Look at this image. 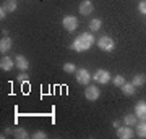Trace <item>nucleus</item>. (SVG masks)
<instances>
[{
  "instance_id": "obj_19",
  "label": "nucleus",
  "mask_w": 146,
  "mask_h": 139,
  "mask_svg": "<svg viewBox=\"0 0 146 139\" xmlns=\"http://www.w3.org/2000/svg\"><path fill=\"white\" fill-rule=\"evenodd\" d=\"M123 121H125L127 126H133V125H136V115L133 113H128L123 117Z\"/></svg>"
},
{
  "instance_id": "obj_5",
  "label": "nucleus",
  "mask_w": 146,
  "mask_h": 139,
  "mask_svg": "<svg viewBox=\"0 0 146 139\" xmlns=\"http://www.w3.org/2000/svg\"><path fill=\"white\" fill-rule=\"evenodd\" d=\"M91 81V73L86 68H80L76 70V82L78 84H88Z\"/></svg>"
},
{
  "instance_id": "obj_8",
  "label": "nucleus",
  "mask_w": 146,
  "mask_h": 139,
  "mask_svg": "<svg viewBox=\"0 0 146 139\" xmlns=\"http://www.w3.org/2000/svg\"><path fill=\"white\" fill-rule=\"evenodd\" d=\"M135 115H136V118L146 120V102H145V100L136 102V105H135Z\"/></svg>"
},
{
  "instance_id": "obj_9",
  "label": "nucleus",
  "mask_w": 146,
  "mask_h": 139,
  "mask_svg": "<svg viewBox=\"0 0 146 139\" xmlns=\"http://www.w3.org/2000/svg\"><path fill=\"white\" fill-rule=\"evenodd\" d=\"M94 10V5H93V2L91 0H83L81 3H80V13L84 16H88L89 13H93Z\"/></svg>"
},
{
  "instance_id": "obj_13",
  "label": "nucleus",
  "mask_w": 146,
  "mask_h": 139,
  "mask_svg": "<svg viewBox=\"0 0 146 139\" xmlns=\"http://www.w3.org/2000/svg\"><path fill=\"white\" fill-rule=\"evenodd\" d=\"M10 49H11V39L3 36L0 39V52H8Z\"/></svg>"
},
{
  "instance_id": "obj_17",
  "label": "nucleus",
  "mask_w": 146,
  "mask_h": 139,
  "mask_svg": "<svg viewBox=\"0 0 146 139\" xmlns=\"http://www.w3.org/2000/svg\"><path fill=\"white\" fill-rule=\"evenodd\" d=\"M3 7L7 8V11H8V13H11V11H15L16 8H18V2H16V0H5Z\"/></svg>"
},
{
  "instance_id": "obj_20",
  "label": "nucleus",
  "mask_w": 146,
  "mask_h": 139,
  "mask_svg": "<svg viewBox=\"0 0 146 139\" xmlns=\"http://www.w3.org/2000/svg\"><path fill=\"white\" fill-rule=\"evenodd\" d=\"M112 82H114V86H117V88H122L125 84V78L122 76V74H117V76H114Z\"/></svg>"
},
{
  "instance_id": "obj_25",
  "label": "nucleus",
  "mask_w": 146,
  "mask_h": 139,
  "mask_svg": "<svg viewBox=\"0 0 146 139\" xmlns=\"http://www.w3.org/2000/svg\"><path fill=\"white\" fill-rule=\"evenodd\" d=\"M7 13H8V11H7V8L2 5V7H0V20H5V18H7Z\"/></svg>"
},
{
  "instance_id": "obj_18",
  "label": "nucleus",
  "mask_w": 146,
  "mask_h": 139,
  "mask_svg": "<svg viewBox=\"0 0 146 139\" xmlns=\"http://www.w3.org/2000/svg\"><path fill=\"white\" fill-rule=\"evenodd\" d=\"M101 26H102V21L99 20V18H94V20H91V23H89V28H91V31H99Z\"/></svg>"
},
{
  "instance_id": "obj_27",
  "label": "nucleus",
  "mask_w": 146,
  "mask_h": 139,
  "mask_svg": "<svg viewBox=\"0 0 146 139\" xmlns=\"http://www.w3.org/2000/svg\"><path fill=\"white\" fill-rule=\"evenodd\" d=\"M13 133H15V131L11 128H5V134H13Z\"/></svg>"
},
{
  "instance_id": "obj_1",
  "label": "nucleus",
  "mask_w": 146,
  "mask_h": 139,
  "mask_svg": "<svg viewBox=\"0 0 146 139\" xmlns=\"http://www.w3.org/2000/svg\"><path fill=\"white\" fill-rule=\"evenodd\" d=\"M94 44V36L91 32H81L75 41L72 42L70 49H73L75 52H86L91 49V45Z\"/></svg>"
},
{
  "instance_id": "obj_22",
  "label": "nucleus",
  "mask_w": 146,
  "mask_h": 139,
  "mask_svg": "<svg viewBox=\"0 0 146 139\" xmlns=\"http://www.w3.org/2000/svg\"><path fill=\"white\" fill-rule=\"evenodd\" d=\"M138 11L143 13V15H146V0H141L140 3H138Z\"/></svg>"
},
{
  "instance_id": "obj_7",
  "label": "nucleus",
  "mask_w": 146,
  "mask_h": 139,
  "mask_svg": "<svg viewBox=\"0 0 146 139\" xmlns=\"http://www.w3.org/2000/svg\"><path fill=\"white\" fill-rule=\"evenodd\" d=\"M117 138L120 139H130L133 138V129H131V126H120V128H117Z\"/></svg>"
},
{
  "instance_id": "obj_3",
  "label": "nucleus",
  "mask_w": 146,
  "mask_h": 139,
  "mask_svg": "<svg viewBox=\"0 0 146 139\" xmlns=\"http://www.w3.org/2000/svg\"><path fill=\"white\" fill-rule=\"evenodd\" d=\"M62 26L67 29L68 32H72L76 29V26H78V18L76 16H73V15H67V16H63V20H62Z\"/></svg>"
},
{
  "instance_id": "obj_26",
  "label": "nucleus",
  "mask_w": 146,
  "mask_h": 139,
  "mask_svg": "<svg viewBox=\"0 0 146 139\" xmlns=\"http://www.w3.org/2000/svg\"><path fill=\"white\" fill-rule=\"evenodd\" d=\"M112 125H114V128H115V129L120 128V121H119V120H114V123H112Z\"/></svg>"
},
{
  "instance_id": "obj_6",
  "label": "nucleus",
  "mask_w": 146,
  "mask_h": 139,
  "mask_svg": "<svg viewBox=\"0 0 146 139\" xmlns=\"http://www.w3.org/2000/svg\"><path fill=\"white\" fill-rule=\"evenodd\" d=\"M101 96V91L96 86H88L86 88V91H84V97L88 99V100H91V102H94V100H98Z\"/></svg>"
},
{
  "instance_id": "obj_10",
  "label": "nucleus",
  "mask_w": 146,
  "mask_h": 139,
  "mask_svg": "<svg viewBox=\"0 0 146 139\" xmlns=\"http://www.w3.org/2000/svg\"><path fill=\"white\" fill-rule=\"evenodd\" d=\"M15 65H16V68H20L21 71H26V70H29V62H28V58L25 57V55H16Z\"/></svg>"
},
{
  "instance_id": "obj_15",
  "label": "nucleus",
  "mask_w": 146,
  "mask_h": 139,
  "mask_svg": "<svg viewBox=\"0 0 146 139\" xmlns=\"http://www.w3.org/2000/svg\"><path fill=\"white\" fill-rule=\"evenodd\" d=\"M136 134H138L140 138H143V139L146 138V120H143L141 123L136 125Z\"/></svg>"
},
{
  "instance_id": "obj_21",
  "label": "nucleus",
  "mask_w": 146,
  "mask_h": 139,
  "mask_svg": "<svg viewBox=\"0 0 146 139\" xmlns=\"http://www.w3.org/2000/svg\"><path fill=\"white\" fill-rule=\"evenodd\" d=\"M63 71L65 73H73V71H76V67H75V65H73V63H65V65H63Z\"/></svg>"
},
{
  "instance_id": "obj_11",
  "label": "nucleus",
  "mask_w": 146,
  "mask_h": 139,
  "mask_svg": "<svg viewBox=\"0 0 146 139\" xmlns=\"http://www.w3.org/2000/svg\"><path fill=\"white\" fill-rule=\"evenodd\" d=\"M13 67H15V60H13V58L3 57L2 60H0V68H2L3 71H10Z\"/></svg>"
},
{
  "instance_id": "obj_16",
  "label": "nucleus",
  "mask_w": 146,
  "mask_h": 139,
  "mask_svg": "<svg viewBox=\"0 0 146 139\" xmlns=\"http://www.w3.org/2000/svg\"><path fill=\"white\" fill-rule=\"evenodd\" d=\"M13 136H15L16 139H28V138H29V134H28V131H26L25 128H21V126H20V128H16V129H15V133H13Z\"/></svg>"
},
{
  "instance_id": "obj_23",
  "label": "nucleus",
  "mask_w": 146,
  "mask_h": 139,
  "mask_svg": "<svg viewBox=\"0 0 146 139\" xmlns=\"http://www.w3.org/2000/svg\"><path fill=\"white\" fill-rule=\"evenodd\" d=\"M33 138H34V139H46L47 134L44 133V131H36V133L33 134Z\"/></svg>"
},
{
  "instance_id": "obj_4",
  "label": "nucleus",
  "mask_w": 146,
  "mask_h": 139,
  "mask_svg": "<svg viewBox=\"0 0 146 139\" xmlns=\"http://www.w3.org/2000/svg\"><path fill=\"white\" fill-rule=\"evenodd\" d=\"M94 81L99 82V84H107V82L110 81V73L107 71V70H96V73H94Z\"/></svg>"
},
{
  "instance_id": "obj_24",
  "label": "nucleus",
  "mask_w": 146,
  "mask_h": 139,
  "mask_svg": "<svg viewBox=\"0 0 146 139\" xmlns=\"http://www.w3.org/2000/svg\"><path fill=\"white\" fill-rule=\"evenodd\" d=\"M18 81H20V82H26V81H28V74H26V71H23L21 74H18Z\"/></svg>"
},
{
  "instance_id": "obj_2",
  "label": "nucleus",
  "mask_w": 146,
  "mask_h": 139,
  "mask_svg": "<svg viewBox=\"0 0 146 139\" xmlns=\"http://www.w3.org/2000/svg\"><path fill=\"white\" fill-rule=\"evenodd\" d=\"M98 47H99L101 50H104V52H112L115 49V42L112 37L109 36H102L98 39Z\"/></svg>"
},
{
  "instance_id": "obj_14",
  "label": "nucleus",
  "mask_w": 146,
  "mask_h": 139,
  "mask_svg": "<svg viewBox=\"0 0 146 139\" xmlns=\"http://www.w3.org/2000/svg\"><path fill=\"white\" fill-rule=\"evenodd\" d=\"M122 92L125 94V96H133V94L136 92L135 91V86H133V82H125L123 86H122Z\"/></svg>"
},
{
  "instance_id": "obj_12",
  "label": "nucleus",
  "mask_w": 146,
  "mask_h": 139,
  "mask_svg": "<svg viewBox=\"0 0 146 139\" xmlns=\"http://www.w3.org/2000/svg\"><path fill=\"white\" fill-rule=\"evenodd\" d=\"M131 82H133V86H135V88H143V86L146 84V74H143V73L135 74L133 79H131Z\"/></svg>"
}]
</instances>
